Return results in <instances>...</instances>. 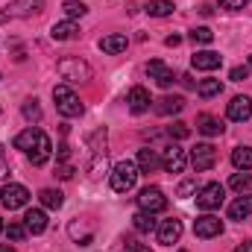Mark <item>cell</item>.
Wrapping results in <instances>:
<instances>
[{
	"label": "cell",
	"mask_w": 252,
	"mask_h": 252,
	"mask_svg": "<svg viewBox=\"0 0 252 252\" xmlns=\"http://www.w3.org/2000/svg\"><path fill=\"white\" fill-rule=\"evenodd\" d=\"M161 167L167 173H182L188 167V153L179 144H167L164 147V156H161Z\"/></svg>",
	"instance_id": "7"
},
{
	"label": "cell",
	"mask_w": 252,
	"mask_h": 252,
	"mask_svg": "<svg viewBox=\"0 0 252 252\" xmlns=\"http://www.w3.org/2000/svg\"><path fill=\"white\" fill-rule=\"evenodd\" d=\"M196 132L214 138V135H223V124H220L214 115H199V118H196Z\"/></svg>",
	"instance_id": "23"
},
{
	"label": "cell",
	"mask_w": 252,
	"mask_h": 252,
	"mask_svg": "<svg viewBox=\"0 0 252 252\" xmlns=\"http://www.w3.org/2000/svg\"><path fill=\"white\" fill-rule=\"evenodd\" d=\"M153 109H156L158 115H164V118H167V115H179V112L185 109V100H182V97H161Z\"/></svg>",
	"instance_id": "24"
},
{
	"label": "cell",
	"mask_w": 252,
	"mask_h": 252,
	"mask_svg": "<svg viewBox=\"0 0 252 252\" xmlns=\"http://www.w3.org/2000/svg\"><path fill=\"white\" fill-rule=\"evenodd\" d=\"M53 100H56V109L62 112L64 118H79L82 115V103L70 91V85H56L53 88Z\"/></svg>",
	"instance_id": "4"
},
{
	"label": "cell",
	"mask_w": 252,
	"mask_h": 252,
	"mask_svg": "<svg viewBox=\"0 0 252 252\" xmlns=\"http://www.w3.org/2000/svg\"><path fill=\"white\" fill-rule=\"evenodd\" d=\"M190 164H193L196 173L211 170V167L217 164V150H214L211 144H196V147L190 150Z\"/></svg>",
	"instance_id": "9"
},
{
	"label": "cell",
	"mask_w": 252,
	"mask_h": 252,
	"mask_svg": "<svg viewBox=\"0 0 252 252\" xmlns=\"http://www.w3.org/2000/svg\"><path fill=\"white\" fill-rule=\"evenodd\" d=\"M167 135H170V138H176V141H182V138H188V135H190V129H188V124L176 121V124L167 126Z\"/></svg>",
	"instance_id": "35"
},
{
	"label": "cell",
	"mask_w": 252,
	"mask_h": 252,
	"mask_svg": "<svg viewBox=\"0 0 252 252\" xmlns=\"http://www.w3.org/2000/svg\"><path fill=\"white\" fill-rule=\"evenodd\" d=\"M138 164L135 161H118L115 167H112V190L115 193H126V190L135 188V182H138Z\"/></svg>",
	"instance_id": "2"
},
{
	"label": "cell",
	"mask_w": 252,
	"mask_h": 252,
	"mask_svg": "<svg viewBox=\"0 0 252 252\" xmlns=\"http://www.w3.org/2000/svg\"><path fill=\"white\" fill-rule=\"evenodd\" d=\"M250 118H252V100L250 97H232V103H229V121L244 124Z\"/></svg>",
	"instance_id": "15"
},
{
	"label": "cell",
	"mask_w": 252,
	"mask_h": 252,
	"mask_svg": "<svg viewBox=\"0 0 252 252\" xmlns=\"http://www.w3.org/2000/svg\"><path fill=\"white\" fill-rule=\"evenodd\" d=\"M44 9V0H15L6 12L9 15H21V18H30V15H38Z\"/></svg>",
	"instance_id": "18"
},
{
	"label": "cell",
	"mask_w": 252,
	"mask_h": 252,
	"mask_svg": "<svg viewBox=\"0 0 252 252\" xmlns=\"http://www.w3.org/2000/svg\"><path fill=\"white\" fill-rule=\"evenodd\" d=\"M126 103H129V112L132 115H144L147 109H150V91L147 88H141V85H135L132 91H129V97H126Z\"/></svg>",
	"instance_id": "14"
},
{
	"label": "cell",
	"mask_w": 252,
	"mask_h": 252,
	"mask_svg": "<svg viewBox=\"0 0 252 252\" xmlns=\"http://www.w3.org/2000/svg\"><path fill=\"white\" fill-rule=\"evenodd\" d=\"M0 252H15L12 247H6V244H0Z\"/></svg>",
	"instance_id": "47"
},
{
	"label": "cell",
	"mask_w": 252,
	"mask_h": 252,
	"mask_svg": "<svg viewBox=\"0 0 252 252\" xmlns=\"http://www.w3.org/2000/svg\"><path fill=\"white\" fill-rule=\"evenodd\" d=\"M173 9H176V6H173L170 0H150V3H147V12H150L153 18H167V15H173Z\"/></svg>",
	"instance_id": "29"
},
{
	"label": "cell",
	"mask_w": 252,
	"mask_h": 252,
	"mask_svg": "<svg viewBox=\"0 0 252 252\" xmlns=\"http://www.w3.org/2000/svg\"><path fill=\"white\" fill-rule=\"evenodd\" d=\"M88 150H91V161H88V173L100 176V170L106 167V129H97L88 138Z\"/></svg>",
	"instance_id": "3"
},
{
	"label": "cell",
	"mask_w": 252,
	"mask_h": 252,
	"mask_svg": "<svg viewBox=\"0 0 252 252\" xmlns=\"http://www.w3.org/2000/svg\"><path fill=\"white\" fill-rule=\"evenodd\" d=\"M50 35H53V41H70V38L79 35V27L73 21H59V24H53Z\"/></svg>",
	"instance_id": "22"
},
{
	"label": "cell",
	"mask_w": 252,
	"mask_h": 252,
	"mask_svg": "<svg viewBox=\"0 0 252 252\" xmlns=\"http://www.w3.org/2000/svg\"><path fill=\"white\" fill-rule=\"evenodd\" d=\"M50 156H53V141L41 132L38 144L30 150V161H32V167H41V164H47V161H50Z\"/></svg>",
	"instance_id": "12"
},
{
	"label": "cell",
	"mask_w": 252,
	"mask_h": 252,
	"mask_svg": "<svg viewBox=\"0 0 252 252\" xmlns=\"http://www.w3.org/2000/svg\"><path fill=\"white\" fill-rule=\"evenodd\" d=\"M67 156H70V147H67V144H59V150H56V158H59V161H64Z\"/></svg>",
	"instance_id": "44"
},
{
	"label": "cell",
	"mask_w": 252,
	"mask_h": 252,
	"mask_svg": "<svg viewBox=\"0 0 252 252\" xmlns=\"http://www.w3.org/2000/svg\"><path fill=\"white\" fill-rule=\"evenodd\" d=\"M232 164L238 170H252V147H235L232 150Z\"/></svg>",
	"instance_id": "27"
},
{
	"label": "cell",
	"mask_w": 252,
	"mask_h": 252,
	"mask_svg": "<svg viewBox=\"0 0 252 252\" xmlns=\"http://www.w3.org/2000/svg\"><path fill=\"white\" fill-rule=\"evenodd\" d=\"M247 73H250V67H247V64H238V67H232L229 79H232V82H244V79H247Z\"/></svg>",
	"instance_id": "37"
},
{
	"label": "cell",
	"mask_w": 252,
	"mask_h": 252,
	"mask_svg": "<svg viewBox=\"0 0 252 252\" xmlns=\"http://www.w3.org/2000/svg\"><path fill=\"white\" fill-rule=\"evenodd\" d=\"M3 229H6V226H3V217H0V232H3Z\"/></svg>",
	"instance_id": "48"
},
{
	"label": "cell",
	"mask_w": 252,
	"mask_h": 252,
	"mask_svg": "<svg viewBox=\"0 0 252 252\" xmlns=\"http://www.w3.org/2000/svg\"><path fill=\"white\" fill-rule=\"evenodd\" d=\"M38 199H41V205H44V208H53V211H59V208L64 205L62 190H53V188H44L41 193H38Z\"/></svg>",
	"instance_id": "28"
},
{
	"label": "cell",
	"mask_w": 252,
	"mask_h": 252,
	"mask_svg": "<svg viewBox=\"0 0 252 252\" xmlns=\"http://www.w3.org/2000/svg\"><path fill=\"white\" fill-rule=\"evenodd\" d=\"M147 73H150V79H156V85H161V88H170V85H173V70L161 62V59H153V62L147 64Z\"/></svg>",
	"instance_id": "13"
},
{
	"label": "cell",
	"mask_w": 252,
	"mask_h": 252,
	"mask_svg": "<svg viewBox=\"0 0 252 252\" xmlns=\"http://www.w3.org/2000/svg\"><path fill=\"white\" fill-rule=\"evenodd\" d=\"M132 226H135V232H156V214H150V211H138L135 217H132Z\"/></svg>",
	"instance_id": "26"
},
{
	"label": "cell",
	"mask_w": 252,
	"mask_h": 252,
	"mask_svg": "<svg viewBox=\"0 0 252 252\" xmlns=\"http://www.w3.org/2000/svg\"><path fill=\"white\" fill-rule=\"evenodd\" d=\"M126 252H153L150 247H144V244H135V241H126Z\"/></svg>",
	"instance_id": "41"
},
{
	"label": "cell",
	"mask_w": 252,
	"mask_h": 252,
	"mask_svg": "<svg viewBox=\"0 0 252 252\" xmlns=\"http://www.w3.org/2000/svg\"><path fill=\"white\" fill-rule=\"evenodd\" d=\"M126 44H129V41H126L124 32H112V35H106V38L100 41V50L109 53V56H115V53H124Z\"/></svg>",
	"instance_id": "21"
},
{
	"label": "cell",
	"mask_w": 252,
	"mask_h": 252,
	"mask_svg": "<svg viewBox=\"0 0 252 252\" xmlns=\"http://www.w3.org/2000/svg\"><path fill=\"white\" fill-rule=\"evenodd\" d=\"M62 9H64V15H67V21H73V18H82V15L88 12V6H85V3H79V0H64Z\"/></svg>",
	"instance_id": "31"
},
{
	"label": "cell",
	"mask_w": 252,
	"mask_h": 252,
	"mask_svg": "<svg viewBox=\"0 0 252 252\" xmlns=\"http://www.w3.org/2000/svg\"><path fill=\"white\" fill-rule=\"evenodd\" d=\"M21 112H24V118H27V121H32V124H38V121H41V106H38V100H27Z\"/></svg>",
	"instance_id": "33"
},
{
	"label": "cell",
	"mask_w": 252,
	"mask_h": 252,
	"mask_svg": "<svg viewBox=\"0 0 252 252\" xmlns=\"http://www.w3.org/2000/svg\"><path fill=\"white\" fill-rule=\"evenodd\" d=\"M138 205H141V211L158 214V211H164V208H167V196L161 193V188L147 185V188H141V193H138Z\"/></svg>",
	"instance_id": "5"
},
{
	"label": "cell",
	"mask_w": 252,
	"mask_h": 252,
	"mask_svg": "<svg viewBox=\"0 0 252 252\" xmlns=\"http://www.w3.org/2000/svg\"><path fill=\"white\" fill-rule=\"evenodd\" d=\"M193 190H196V182H193V179H185V182L176 188V196H190Z\"/></svg>",
	"instance_id": "38"
},
{
	"label": "cell",
	"mask_w": 252,
	"mask_h": 252,
	"mask_svg": "<svg viewBox=\"0 0 252 252\" xmlns=\"http://www.w3.org/2000/svg\"><path fill=\"white\" fill-rule=\"evenodd\" d=\"M250 214H252V193L238 196V199L229 205V220H247Z\"/></svg>",
	"instance_id": "20"
},
{
	"label": "cell",
	"mask_w": 252,
	"mask_h": 252,
	"mask_svg": "<svg viewBox=\"0 0 252 252\" xmlns=\"http://www.w3.org/2000/svg\"><path fill=\"white\" fill-rule=\"evenodd\" d=\"M24 226H27L30 235H41V232L47 229V214H44L41 208H30L27 217H24Z\"/></svg>",
	"instance_id": "17"
},
{
	"label": "cell",
	"mask_w": 252,
	"mask_h": 252,
	"mask_svg": "<svg viewBox=\"0 0 252 252\" xmlns=\"http://www.w3.org/2000/svg\"><path fill=\"white\" fill-rule=\"evenodd\" d=\"M3 232H6V238H9V241H24V238L30 235L24 223H9V226H6Z\"/></svg>",
	"instance_id": "34"
},
{
	"label": "cell",
	"mask_w": 252,
	"mask_h": 252,
	"mask_svg": "<svg viewBox=\"0 0 252 252\" xmlns=\"http://www.w3.org/2000/svg\"><path fill=\"white\" fill-rule=\"evenodd\" d=\"M247 3H250V0H220L223 9H244Z\"/></svg>",
	"instance_id": "39"
},
{
	"label": "cell",
	"mask_w": 252,
	"mask_h": 252,
	"mask_svg": "<svg viewBox=\"0 0 252 252\" xmlns=\"http://www.w3.org/2000/svg\"><path fill=\"white\" fill-rule=\"evenodd\" d=\"M190 64H193L196 70H217V67L223 64V56L214 53V50H202V53H193V56H190Z\"/></svg>",
	"instance_id": "16"
},
{
	"label": "cell",
	"mask_w": 252,
	"mask_h": 252,
	"mask_svg": "<svg viewBox=\"0 0 252 252\" xmlns=\"http://www.w3.org/2000/svg\"><path fill=\"white\" fill-rule=\"evenodd\" d=\"M196 91H199V97L208 100V97H217V94L223 91V82H220V79H202V82L196 85Z\"/></svg>",
	"instance_id": "30"
},
{
	"label": "cell",
	"mask_w": 252,
	"mask_h": 252,
	"mask_svg": "<svg viewBox=\"0 0 252 252\" xmlns=\"http://www.w3.org/2000/svg\"><path fill=\"white\" fill-rule=\"evenodd\" d=\"M9 173V164H6V153H3V144H0V179H6Z\"/></svg>",
	"instance_id": "42"
},
{
	"label": "cell",
	"mask_w": 252,
	"mask_h": 252,
	"mask_svg": "<svg viewBox=\"0 0 252 252\" xmlns=\"http://www.w3.org/2000/svg\"><path fill=\"white\" fill-rule=\"evenodd\" d=\"M156 235H158V244H161V247L179 244V238H182V220H176V217L161 220V223L156 226Z\"/></svg>",
	"instance_id": "10"
},
{
	"label": "cell",
	"mask_w": 252,
	"mask_h": 252,
	"mask_svg": "<svg viewBox=\"0 0 252 252\" xmlns=\"http://www.w3.org/2000/svg\"><path fill=\"white\" fill-rule=\"evenodd\" d=\"M9 18H12L9 12H0V24H3V21H9Z\"/></svg>",
	"instance_id": "46"
},
{
	"label": "cell",
	"mask_w": 252,
	"mask_h": 252,
	"mask_svg": "<svg viewBox=\"0 0 252 252\" xmlns=\"http://www.w3.org/2000/svg\"><path fill=\"white\" fill-rule=\"evenodd\" d=\"M164 44H167V47H179V44H182V35H176V32H173V35H167V38H164Z\"/></svg>",
	"instance_id": "43"
},
{
	"label": "cell",
	"mask_w": 252,
	"mask_h": 252,
	"mask_svg": "<svg viewBox=\"0 0 252 252\" xmlns=\"http://www.w3.org/2000/svg\"><path fill=\"white\" fill-rule=\"evenodd\" d=\"M0 202L12 211V208H24L27 202H30V190L24 188V185H18V182H9V185H3L0 188Z\"/></svg>",
	"instance_id": "8"
},
{
	"label": "cell",
	"mask_w": 252,
	"mask_h": 252,
	"mask_svg": "<svg viewBox=\"0 0 252 252\" xmlns=\"http://www.w3.org/2000/svg\"><path fill=\"white\" fill-rule=\"evenodd\" d=\"M247 67H250V70H252V56H250V62H247Z\"/></svg>",
	"instance_id": "49"
},
{
	"label": "cell",
	"mask_w": 252,
	"mask_h": 252,
	"mask_svg": "<svg viewBox=\"0 0 252 252\" xmlns=\"http://www.w3.org/2000/svg\"><path fill=\"white\" fill-rule=\"evenodd\" d=\"M223 196H226V190H223L220 182H208V185H202L199 193H196V205L202 211H214V208L223 205Z\"/></svg>",
	"instance_id": "6"
},
{
	"label": "cell",
	"mask_w": 252,
	"mask_h": 252,
	"mask_svg": "<svg viewBox=\"0 0 252 252\" xmlns=\"http://www.w3.org/2000/svg\"><path fill=\"white\" fill-rule=\"evenodd\" d=\"M38 138H41V129L27 126L24 132H18V135H15V147H18V150H24V153H30V150L38 144Z\"/></svg>",
	"instance_id": "19"
},
{
	"label": "cell",
	"mask_w": 252,
	"mask_h": 252,
	"mask_svg": "<svg viewBox=\"0 0 252 252\" xmlns=\"http://www.w3.org/2000/svg\"><path fill=\"white\" fill-rule=\"evenodd\" d=\"M135 164H138L141 173H153V170L161 164V158L156 156V150H147V147H144V150H138V161H135Z\"/></svg>",
	"instance_id": "25"
},
{
	"label": "cell",
	"mask_w": 252,
	"mask_h": 252,
	"mask_svg": "<svg viewBox=\"0 0 252 252\" xmlns=\"http://www.w3.org/2000/svg\"><path fill=\"white\" fill-rule=\"evenodd\" d=\"M56 176H59V179H70V176H73V167H70V164H59V167H56Z\"/></svg>",
	"instance_id": "40"
},
{
	"label": "cell",
	"mask_w": 252,
	"mask_h": 252,
	"mask_svg": "<svg viewBox=\"0 0 252 252\" xmlns=\"http://www.w3.org/2000/svg\"><path fill=\"white\" fill-rule=\"evenodd\" d=\"M235 252H252V241H244V244H238Z\"/></svg>",
	"instance_id": "45"
},
{
	"label": "cell",
	"mask_w": 252,
	"mask_h": 252,
	"mask_svg": "<svg viewBox=\"0 0 252 252\" xmlns=\"http://www.w3.org/2000/svg\"><path fill=\"white\" fill-rule=\"evenodd\" d=\"M190 41L193 44H211L214 41V32L208 27H196V30H190Z\"/></svg>",
	"instance_id": "32"
},
{
	"label": "cell",
	"mask_w": 252,
	"mask_h": 252,
	"mask_svg": "<svg viewBox=\"0 0 252 252\" xmlns=\"http://www.w3.org/2000/svg\"><path fill=\"white\" fill-rule=\"evenodd\" d=\"M229 185H232L235 190H250L252 188V176H250V173H235Z\"/></svg>",
	"instance_id": "36"
},
{
	"label": "cell",
	"mask_w": 252,
	"mask_h": 252,
	"mask_svg": "<svg viewBox=\"0 0 252 252\" xmlns=\"http://www.w3.org/2000/svg\"><path fill=\"white\" fill-rule=\"evenodd\" d=\"M56 70H59V76H62L67 85H76V82H88L91 79V64L85 62V59H79V56H64V59H59Z\"/></svg>",
	"instance_id": "1"
},
{
	"label": "cell",
	"mask_w": 252,
	"mask_h": 252,
	"mask_svg": "<svg viewBox=\"0 0 252 252\" xmlns=\"http://www.w3.org/2000/svg\"><path fill=\"white\" fill-rule=\"evenodd\" d=\"M220 232H223V220L214 217V214H202V217H196V223H193V235L202 238V241L217 238Z\"/></svg>",
	"instance_id": "11"
}]
</instances>
